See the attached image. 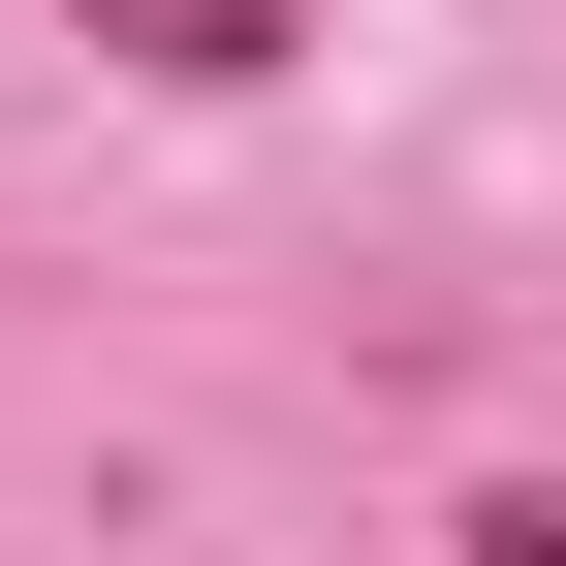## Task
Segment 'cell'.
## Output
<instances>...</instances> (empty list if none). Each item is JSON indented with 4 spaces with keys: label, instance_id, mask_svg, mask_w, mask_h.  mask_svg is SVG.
Returning a JSON list of instances; mask_svg holds the SVG:
<instances>
[{
    "label": "cell",
    "instance_id": "obj_1",
    "mask_svg": "<svg viewBox=\"0 0 566 566\" xmlns=\"http://www.w3.org/2000/svg\"><path fill=\"white\" fill-rule=\"evenodd\" d=\"M95 32H126V63H158V95H252V63H283V32H315V0H95Z\"/></svg>",
    "mask_w": 566,
    "mask_h": 566
},
{
    "label": "cell",
    "instance_id": "obj_2",
    "mask_svg": "<svg viewBox=\"0 0 566 566\" xmlns=\"http://www.w3.org/2000/svg\"><path fill=\"white\" fill-rule=\"evenodd\" d=\"M472 566H566V472H504V504H472Z\"/></svg>",
    "mask_w": 566,
    "mask_h": 566
}]
</instances>
